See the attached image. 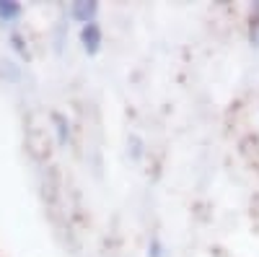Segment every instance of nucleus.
Returning a JSON list of instances; mask_svg holds the SVG:
<instances>
[{
    "instance_id": "obj_4",
    "label": "nucleus",
    "mask_w": 259,
    "mask_h": 257,
    "mask_svg": "<svg viewBox=\"0 0 259 257\" xmlns=\"http://www.w3.org/2000/svg\"><path fill=\"white\" fill-rule=\"evenodd\" d=\"M52 120H55V125H57V140L65 145V143H68V138H70V133H68V122H65L62 120V115H52Z\"/></svg>"
},
{
    "instance_id": "obj_2",
    "label": "nucleus",
    "mask_w": 259,
    "mask_h": 257,
    "mask_svg": "<svg viewBox=\"0 0 259 257\" xmlns=\"http://www.w3.org/2000/svg\"><path fill=\"white\" fill-rule=\"evenodd\" d=\"M70 16L75 21H80L83 26L94 24L96 16H99V3L96 0H78V3H73V8H70Z\"/></svg>"
},
{
    "instance_id": "obj_6",
    "label": "nucleus",
    "mask_w": 259,
    "mask_h": 257,
    "mask_svg": "<svg viewBox=\"0 0 259 257\" xmlns=\"http://www.w3.org/2000/svg\"><path fill=\"white\" fill-rule=\"evenodd\" d=\"M150 249H153V252H150L153 257H161V247H158V242H153V247H150Z\"/></svg>"
},
{
    "instance_id": "obj_1",
    "label": "nucleus",
    "mask_w": 259,
    "mask_h": 257,
    "mask_svg": "<svg viewBox=\"0 0 259 257\" xmlns=\"http://www.w3.org/2000/svg\"><path fill=\"white\" fill-rule=\"evenodd\" d=\"M80 42H83V50L89 52V55H96L99 50H101V45H104V34H101V26L96 24H85L83 29H80Z\"/></svg>"
},
{
    "instance_id": "obj_3",
    "label": "nucleus",
    "mask_w": 259,
    "mask_h": 257,
    "mask_svg": "<svg viewBox=\"0 0 259 257\" xmlns=\"http://www.w3.org/2000/svg\"><path fill=\"white\" fill-rule=\"evenodd\" d=\"M21 3H16V0H0V21H16L21 16Z\"/></svg>"
},
{
    "instance_id": "obj_5",
    "label": "nucleus",
    "mask_w": 259,
    "mask_h": 257,
    "mask_svg": "<svg viewBox=\"0 0 259 257\" xmlns=\"http://www.w3.org/2000/svg\"><path fill=\"white\" fill-rule=\"evenodd\" d=\"M13 45H16V50L24 55V57H29V52H26V47H24V39H21L18 34H13Z\"/></svg>"
}]
</instances>
